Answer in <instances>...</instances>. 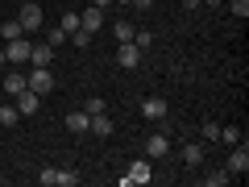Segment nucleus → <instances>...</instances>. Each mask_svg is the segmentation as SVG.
Masks as SVG:
<instances>
[{
    "mask_svg": "<svg viewBox=\"0 0 249 187\" xmlns=\"http://www.w3.org/2000/svg\"><path fill=\"white\" fill-rule=\"evenodd\" d=\"M150 179H154V170H150V158H137V162H129V170H124V179H121V183L124 187H137V183H150Z\"/></svg>",
    "mask_w": 249,
    "mask_h": 187,
    "instance_id": "1",
    "label": "nucleus"
},
{
    "mask_svg": "<svg viewBox=\"0 0 249 187\" xmlns=\"http://www.w3.org/2000/svg\"><path fill=\"white\" fill-rule=\"evenodd\" d=\"M37 183L42 187H79V175L75 170H42Z\"/></svg>",
    "mask_w": 249,
    "mask_h": 187,
    "instance_id": "2",
    "label": "nucleus"
},
{
    "mask_svg": "<svg viewBox=\"0 0 249 187\" xmlns=\"http://www.w3.org/2000/svg\"><path fill=\"white\" fill-rule=\"evenodd\" d=\"M25 83H29V92H37V96H50V92H54L50 67H34V75H25Z\"/></svg>",
    "mask_w": 249,
    "mask_h": 187,
    "instance_id": "3",
    "label": "nucleus"
},
{
    "mask_svg": "<svg viewBox=\"0 0 249 187\" xmlns=\"http://www.w3.org/2000/svg\"><path fill=\"white\" fill-rule=\"evenodd\" d=\"M116 67H124V71L142 67V46H137V42H121V46H116Z\"/></svg>",
    "mask_w": 249,
    "mask_h": 187,
    "instance_id": "4",
    "label": "nucleus"
},
{
    "mask_svg": "<svg viewBox=\"0 0 249 187\" xmlns=\"http://www.w3.org/2000/svg\"><path fill=\"white\" fill-rule=\"evenodd\" d=\"M42 4H21V13H17V21H21V29H25V34H37V29H42Z\"/></svg>",
    "mask_w": 249,
    "mask_h": 187,
    "instance_id": "5",
    "label": "nucleus"
},
{
    "mask_svg": "<svg viewBox=\"0 0 249 187\" xmlns=\"http://www.w3.org/2000/svg\"><path fill=\"white\" fill-rule=\"evenodd\" d=\"M166 112H170V104L162 96H145L142 100V116L145 121H166Z\"/></svg>",
    "mask_w": 249,
    "mask_h": 187,
    "instance_id": "6",
    "label": "nucleus"
},
{
    "mask_svg": "<svg viewBox=\"0 0 249 187\" xmlns=\"http://www.w3.org/2000/svg\"><path fill=\"white\" fill-rule=\"evenodd\" d=\"M142 150H145V158H166V154H170V137L166 133H150Z\"/></svg>",
    "mask_w": 249,
    "mask_h": 187,
    "instance_id": "7",
    "label": "nucleus"
},
{
    "mask_svg": "<svg viewBox=\"0 0 249 187\" xmlns=\"http://www.w3.org/2000/svg\"><path fill=\"white\" fill-rule=\"evenodd\" d=\"M229 175H249V146H245V142H237V146H232Z\"/></svg>",
    "mask_w": 249,
    "mask_h": 187,
    "instance_id": "8",
    "label": "nucleus"
},
{
    "mask_svg": "<svg viewBox=\"0 0 249 187\" xmlns=\"http://www.w3.org/2000/svg\"><path fill=\"white\" fill-rule=\"evenodd\" d=\"M29 46H34V42H29V34L25 37H13V42L4 46V58H9V62H29Z\"/></svg>",
    "mask_w": 249,
    "mask_h": 187,
    "instance_id": "9",
    "label": "nucleus"
},
{
    "mask_svg": "<svg viewBox=\"0 0 249 187\" xmlns=\"http://www.w3.org/2000/svg\"><path fill=\"white\" fill-rule=\"evenodd\" d=\"M13 104H17V112H21V116H34V112H42V96H37V92H29V88L21 92V96L13 100Z\"/></svg>",
    "mask_w": 249,
    "mask_h": 187,
    "instance_id": "10",
    "label": "nucleus"
},
{
    "mask_svg": "<svg viewBox=\"0 0 249 187\" xmlns=\"http://www.w3.org/2000/svg\"><path fill=\"white\" fill-rule=\"evenodd\" d=\"M79 29H88V34H96V29H104V9H83L79 13Z\"/></svg>",
    "mask_w": 249,
    "mask_h": 187,
    "instance_id": "11",
    "label": "nucleus"
},
{
    "mask_svg": "<svg viewBox=\"0 0 249 187\" xmlns=\"http://www.w3.org/2000/svg\"><path fill=\"white\" fill-rule=\"evenodd\" d=\"M29 62H34V67H50V62H54V46L34 42V46H29Z\"/></svg>",
    "mask_w": 249,
    "mask_h": 187,
    "instance_id": "12",
    "label": "nucleus"
},
{
    "mask_svg": "<svg viewBox=\"0 0 249 187\" xmlns=\"http://www.w3.org/2000/svg\"><path fill=\"white\" fill-rule=\"evenodd\" d=\"M199 162H204V142H187V146H183V167L196 170Z\"/></svg>",
    "mask_w": 249,
    "mask_h": 187,
    "instance_id": "13",
    "label": "nucleus"
},
{
    "mask_svg": "<svg viewBox=\"0 0 249 187\" xmlns=\"http://www.w3.org/2000/svg\"><path fill=\"white\" fill-rule=\"evenodd\" d=\"M88 133H96V137H108V133H112V121H108L104 112H91V121H88Z\"/></svg>",
    "mask_w": 249,
    "mask_h": 187,
    "instance_id": "14",
    "label": "nucleus"
},
{
    "mask_svg": "<svg viewBox=\"0 0 249 187\" xmlns=\"http://www.w3.org/2000/svg\"><path fill=\"white\" fill-rule=\"evenodd\" d=\"M25 88H29V83H25V75H17V71H9V75H4V92H9V100H17Z\"/></svg>",
    "mask_w": 249,
    "mask_h": 187,
    "instance_id": "15",
    "label": "nucleus"
},
{
    "mask_svg": "<svg viewBox=\"0 0 249 187\" xmlns=\"http://www.w3.org/2000/svg\"><path fill=\"white\" fill-rule=\"evenodd\" d=\"M88 121H91V116L83 112V108H75V112H67V129H71V133H88Z\"/></svg>",
    "mask_w": 249,
    "mask_h": 187,
    "instance_id": "16",
    "label": "nucleus"
},
{
    "mask_svg": "<svg viewBox=\"0 0 249 187\" xmlns=\"http://www.w3.org/2000/svg\"><path fill=\"white\" fill-rule=\"evenodd\" d=\"M17 121H21V112H17V104H13V100H9V104H0V125H4V129H13Z\"/></svg>",
    "mask_w": 249,
    "mask_h": 187,
    "instance_id": "17",
    "label": "nucleus"
},
{
    "mask_svg": "<svg viewBox=\"0 0 249 187\" xmlns=\"http://www.w3.org/2000/svg\"><path fill=\"white\" fill-rule=\"evenodd\" d=\"M0 37H4V42H13V37H25V29H21V21H17V17H9L4 25H0Z\"/></svg>",
    "mask_w": 249,
    "mask_h": 187,
    "instance_id": "18",
    "label": "nucleus"
},
{
    "mask_svg": "<svg viewBox=\"0 0 249 187\" xmlns=\"http://www.w3.org/2000/svg\"><path fill=\"white\" fill-rule=\"evenodd\" d=\"M133 34H137V29L129 25V21H116V25H112V37H116V42H133Z\"/></svg>",
    "mask_w": 249,
    "mask_h": 187,
    "instance_id": "19",
    "label": "nucleus"
},
{
    "mask_svg": "<svg viewBox=\"0 0 249 187\" xmlns=\"http://www.w3.org/2000/svg\"><path fill=\"white\" fill-rule=\"evenodd\" d=\"M62 42H67V29H62V25L46 29V46H62Z\"/></svg>",
    "mask_w": 249,
    "mask_h": 187,
    "instance_id": "20",
    "label": "nucleus"
},
{
    "mask_svg": "<svg viewBox=\"0 0 249 187\" xmlns=\"http://www.w3.org/2000/svg\"><path fill=\"white\" fill-rule=\"evenodd\" d=\"M91 37H96V34H88V29H75V34H67V42H75V46L83 50V46H91Z\"/></svg>",
    "mask_w": 249,
    "mask_h": 187,
    "instance_id": "21",
    "label": "nucleus"
},
{
    "mask_svg": "<svg viewBox=\"0 0 249 187\" xmlns=\"http://www.w3.org/2000/svg\"><path fill=\"white\" fill-rule=\"evenodd\" d=\"M62 29H67V34H75V29H79V13H75V9L62 13Z\"/></svg>",
    "mask_w": 249,
    "mask_h": 187,
    "instance_id": "22",
    "label": "nucleus"
},
{
    "mask_svg": "<svg viewBox=\"0 0 249 187\" xmlns=\"http://www.w3.org/2000/svg\"><path fill=\"white\" fill-rule=\"evenodd\" d=\"M220 142H232V146H237V142H241V129H237V125H220Z\"/></svg>",
    "mask_w": 249,
    "mask_h": 187,
    "instance_id": "23",
    "label": "nucleus"
},
{
    "mask_svg": "<svg viewBox=\"0 0 249 187\" xmlns=\"http://www.w3.org/2000/svg\"><path fill=\"white\" fill-rule=\"evenodd\" d=\"M229 13L245 21V17H249V0H229Z\"/></svg>",
    "mask_w": 249,
    "mask_h": 187,
    "instance_id": "24",
    "label": "nucleus"
},
{
    "mask_svg": "<svg viewBox=\"0 0 249 187\" xmlns=\"http://www.w3.org/2000/svg\"><path fill=\"white\" fill-rule=\"evenodd\" d=\"M204 142H220V125L216 121H204Z\"/></svg>",
    "mask_w": 249,
    "mask_h": 187,
    "instance_id": "25",
    "label": "nucleus"
},
{
    "mask_svg": "<svg viewBox=\"0 0 249 187\" xmlns=\"http://www.w3.org/2000/svg\"><path fill=\"white\" fill-rule=\"evenodd\" d=\"M229 170H212V175H208V187H224V183H229Z\"/></svg>",
    "mask_w": 249,
    "mask_h": 187,
    "instance_id": "26",
    "label": "nucleus"
},
{
    "mask_svg": "<svg viewBox=\"0 0 249 187\" xmlns=\"http://www.w3.org/2000/svg\"><path fill=\"white\" fill-rule=\"evenodd\" d=\"M104 108H108V104H104V100H100V96H91V100H88V104H83V112H88V116H91V112H104Z\"/></svg>",
    "mask_w": 249,
    "mask_h": 187,
    "instance_id": "27",
    "label": "nucleus"
},
{
    "mask_svg": "<svg viewBox=\"0 0 249 187\" xmlns=\"http://www.w3.org/2000/svg\"><path fill=\"white\" fill-rule=\"evenodd\" d=\"M129 4H133V9H150L154 0H129Z\"/></svg>",
    "mask_w": 249,
    "mask_h": 187,
    "instance_id": "28",
    "label": "nucleus"
},
{
    "mask_svg": "<svg viewBox=\"0 0 249 187\" xmlns=\"http://www.w3.org/2000/svg\"><path fill=\"white\" fill-rule=\"evenodd\" d=\"M183 9H199V0H183Z\"/></svg>",
    "mask_w": 249,
    "mask_h": 187,
    "instance_id": "29",
    "label": "nucleus"
},
{
    "mask_svg": "<svg viewBox=\"0 0 249 187\" xmlns=\"http://www.w3.org/2000/svg\"><path fill=\"white\" fill-rule=\"evenodd\" d=\"M91 4H96V9H108V4H112V0H91Z\"/></svg>",
    "mask_w": 249,
    "mask_h": 187,
    "instance_id": "30",
    "label": "nucleus"
},
{
    "mask_svg": "<svg viewBox=\"0 0 249 187\" xmlns=\"http://www.w3.org/2000/svg\"><path fill=\"white\" fill-rule=\"evenodd\" d=\"M4 62H9V58H4V46H0V67H4Z\"/></svg>",
    "mask_w": 249,
    "mask_h": 187,
    "instance_id": "31",
    "label": "nucleus"
},
{
    "mask_svg": "<svg viewBox=\"0 0 249 187\" xmlns=\"http://www.w3.org/2000/svg\"><path fill=\"white\" fill-rule=\"evenodd\" d=\"M199 4H224V0H199Z\"/></svg>",
    "mask_w": 249,
    "mask_h": 187,
    "instance_id": "32",
    "label": "nucleus"
},
{
    "mask_svg": "<svg viewBox=\"0 0 249 187\" xmlns=\"http://www.w3.org/2000/svg\"><path fill=\"white\" fill-rule=\"evenodd\" d=\"M116 4H129V0H116Z\"/></svg>",
    "mask_w": 249,
    "mask_h": 187,
    "instance_id": "33",
    "label": "nucleus"
}]
</instances>
